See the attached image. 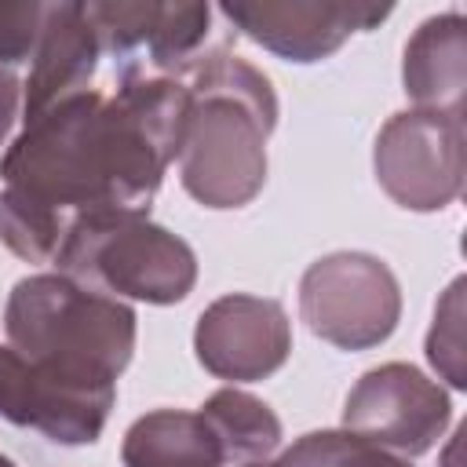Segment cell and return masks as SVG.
Here are the masks:
<instances>
[{
    "mask_svg": "<svg viewBox=\"0 0 467 467\" xmlns=\"http://www.w3.org/2000/svg\"><path fill=\"white\" fill-rule=\"evenodd\" d=\"M186 109L182 77L124 69L117 91L88 88L29 117L0 157V241L26 263H51L84 215H150Z\"/></svg>",
    "mask_w": 467,
    "mask_h": 467,
    "instance_id": "cell-1",
    "label": "cell"
},
{
    "mask_svg": "<svg viewBox=\"0 0 467 467\" xmlns=\"http://www.w3.org/2000/svg\"><path fill=\"white\" fill-rule=\"evenodd\" d=\"M190 109L179 142L182 190L215 212L244 208L266 186V139L277 128V95L263 69L215 51L186 69Z\"/></svg>",
    "mask_w": 467,
    "mask_h": 467,
    "instance_id": "cell-2",
    "label": "cell"
},
{
    "mask_svg": "<svg viewBox=\"0 0 467 467\" xmlns=\"http://www.w3.org/2000/svg\"><path fill=\"white\" fill-rule=\"evenodd\" d=\"M7 347L88 383H117L131 365L139 317L124 299L102 296L66 274L22 277L4 306Z\"/></svg>",
    "mask_w": 467,
    "mask_h": 467,
    "instance_id": "cell-3",
    "label": "cell"
},
{
    "mask_svg": "<svg viewBox=\"0 0 467 467\" xmlns=\"http://www.w3.org/2000/svg\"><path fill=\"white\" fill-rule=\"evenodd\" d=\"M51 263L84 288L150 306L182 303L197 285L193 248L139 212L77 219Z\"/></svg>",
    "mask_w": 467,
    "mask_h": 467,
    "instance_id": "cell-4",
    "label": "cell"
},
{
    "mask_svg": "<svg viewBox=\"0 0 467 467\" xmlns=\"http://www.w3.org/2000/svg\"><path fill=\"white\" fill-rule=\"evenodd\" d=\"M299 317L339 350H372L401 321V285L372 252H328L299 277Z\"/></svg>",
    "mask_w": 467,
    "mask_h": 467,
    "instance_id": "cell-5",
    "label": "cell"
},
{
    "mask_svg": "<svg viewBox=\"0 0 467 467\" xmlns=\"http://www.w3.org/2000/svg\"><path fill=\"white\" fill-rule=\"evenodd\" d=\"M372 171L383 193L405 212H441L463 193L467 139L463 117L401 109L372 146Z\"/></svg>",
    "mask_w": 467,
    "mask_h": 467,
    "instance_id": "cell-6",
    "label": "cell"
},
{
    "mask_svg": "<svg viewBox=\"0 0 467 467\" xmlns=\"http://www.w3.org/2000/svg\"><path fill=\"white\" fill-rule=\"evenodd\" d=\"M449 420V390L405 361L368 368L343 401V431L405 460L431 452Z\"/></svg>",
    "mask_w": 467,
    "mask_h": 467,
    "instance_id": "cell-7",
    "label": "cell"
},
{
    "mask_svg": "<svg viewBox=\"0 0 467 467\" xmlns=\"http://www.w3.org/2000/svg\"><path fill=\"white\" fill-rule=\"evenodd\" d=\"M113 401L117 383L73 379L26 361L7 343L0 347V420L15 427L36 431L55 445H91L99 441Z\"/></svg>",
    "mask_w": 467,
    "mask_h": 467,
    "instance_id": "cell-8",
    "label": "cell"
},
{
    "mask_svg": "<svg viewBox=\"0 0 467 467\" xmlns=\"http://www.w3.org/2000/svg\"><path fill=\"white\" fill-rule=\"evenodd\" d=\"M223 18L285 62H321L336 55L354 33L376 29L394 7L365 0H226Z\"/></svg>",
    "mask_w": 467,
    "mask_h": 467,
    "instance_id": "cell-9",
    "label": "cell"
},
{
    "mask_svg": "<svg viewBox=\"0 0 467 467\" xmlns=\"http://www.w3.org/2000/svg\"><path fill=\"white\" fill-rule=\"evenodd\" d=\"M193 354L215 379L255 383L292 354V321L277 299L230 292L208 303L193 328Z\"/></svg>",
    "mask_w": 467,
    "mask_h": 467,
    "instance_id": "cell-10",
    "label": "cell"
},
{
    "mask_svg": "<svg viewBox=\"0 0 467 467\" xmlns=\"http://www.w3.org/2000/svg\"><path fill=\"white\" fill-rule=\"evenodd\" d=\"M99 40L84 18V4L80 0H58L47 4V18L33 51V66H29V80H26V99L22 109L29 117L51 109L55 102L88 91L95 66H99Z\"/></svg>",
    "mask_w": 467,
    "mask_h": 467,
    "instance_id": "cell-11",
    "label": "cell"
},
{
    "mask_svg": "<svg viewBox=\"0 0 467 467\" xmlns=\"http://www.w3.org/2000/svg\"><path fill=\"white\" fill-rule=\"evenodd\" d=\"M401 84L412 99V109L463 117L467 22L460 11L431 15L416 26L401 55Z\"/></svg>",
    "mask_w": 467,
    "mask_h": 467,
    "instance_id": "cell-12",
    "label": "cell"
},
{
    "mask_svg": "<svg viewBox=\"0 0 467 467\" xmlns=\"http://www.w3.org/2000/svg\"><path fill=\"white\" fill-rule=\"evenodd\" d=\"M124 467H230V452L197 409H153L139 416L120 441Z\"/></svg>",
    "mask_w": 467,
    "mask_h": 467,
    "instance_id": "cell-13",
    "label": "cell"
},
{
    "mask_svg": "<svg viewBox=\"0 0 467 467\" xmlns=\"http://www.w3.org/2000/svg\"><path fill=\"white\" fill-rule=\"evenodd\" d=\"M201 412H204V416L212 420V427L219 431V438H223V445H226L234 467L270 460V456L277 452L281 438H285L277 412H274L263 398H255V394H248V390H241V387H223V390H215V394L201 405Z\"/></svg>",
    "mask_w": 467,
    "mask_h": 467,
    "instance_id": "cell-14",
    "label": "cell"
},
{
    "mask_svg": "<svg viewBox=\"0 0 467 467\" xmlns=\"http://www.w3.org/2000/svg\"><path fill=\"white\" fill-rule=\"evenodd\" d=\"M212 7L208 4H161L157 26L146 44V62L161 77H182L193 62L201 44L208 40Z\"/></svg>",
    "mask_w": 467,
    "mask_h": 467,
    "instance_id": "cell-15",
    "label": "cell"
},
{
    "mask_svg": "<svg viewBox=\"0 0 467 467\" xmlns=\"http://www.w3.org/2000/svg\"><path fill=\"white\" fill-rule=\"evenodd\" d=\"M281 467H412L405 456H394L350 431H310L296 438L281 456Z\"/></svg>",
    "mask_w": 467,
    "mask_h": 467,
    "instance_id": "cell-16",
    "label": "cell"
},
{
    "mask_svg": "<svg viewBox=\"0 0 467 467\" xmlns=\"http://www.w3.org/2000/svg\"><path fill=\"white\" fill-rule=\"evenodd\" d=\"M157 11H161V0H88L84 4V18L99 40V51L117 58L150 44Z\"/></svg>",
    "mask_w": 467,
    "mask_h": 467,
    "instance_id": "cell-17",
    "label": "cell"
},
{
    "mask_svg": "<svg viewBox=\"0 0 467 467\" xmlns=\"http://www.w3.org/2000/svg\"><path fill=\"white\" fill-rule=\"evenodd\" d=\"M463 277H456L438 306H434V321H431V332H427V361L431 368L452 387V390H467V365H463Z\"/></svg>",
    "mask_w": 467,
    "mask_h": 467,
    "instance_id": "cell-18",
    "label": "cell"
},
{
    "mask_svg": "<svg viewBox=\"0 0 467 467\" xmlns=\"http://www.w3.org/2000/svg\"><path fill=\"white\" fill-rule=\"evenodd\" d=\"M47 18L44 0H0V66L29 62Z\"/></svg>",
    "mask_w": 467,
    "mask_h": 467,
    "instance_id": "cell-19",
    "label": "cell"
},
{
    "mask_svg": "<svg viewBox=\"0 0 467 467\" xmlns=\"http://www.w3.org/2000/svg\"><path fill=\"white\" fill-rule=\"evenodd\" d=\"M18 102H22V84L11 69L0 66V146L7 142L15 120H18Z\"/></svg>",
    "mask_w": 467,
    "mask_h": 467,
    "instance_id": "cell-20",
    "label": "cell"
},
{
    "mask_svg": "<svg viewBox=\"0 0 467 467\" xmlns=\"http://www.w3.org/2000/svg\"><path fill=\"white\" fill-rule=\"evenodd\" d=\"M244 467H281L277 460H259V463H244Z\"/></svg>",
    "mask_w": 467,
    "mask_h": 467,
    "instance_id": "cell-21",
    "label": "cell"
},
{
    "mask_svg": "<svg viewBox=\"0 0 467 467\" xmlns=\"http://www.w3.org/2000/svg\"><path fill=\"white\" fill-rule=\"evenodd\" d=\"M0 467H15V460H7V456L0 452Z\"/></svg>",
    "mask_w": 467,
    "mask_h": 467,
    "instance_id": "cell-22",
    "label": "cell"
}]
</instances>
